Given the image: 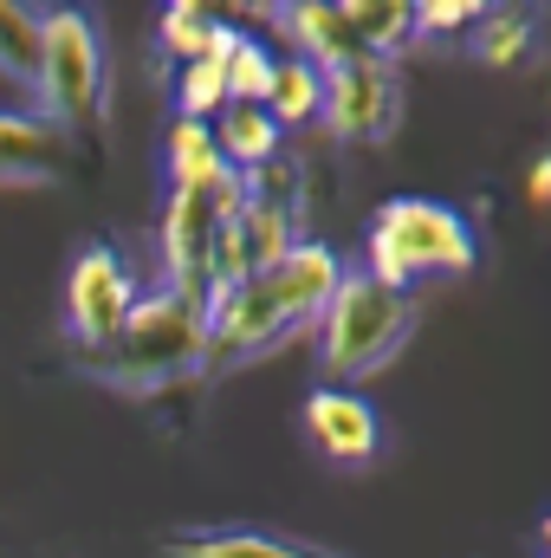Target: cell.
I'll use <instances>...</instances> for the list:
<instances>
[{
	"instance_id": "1",
	"label": "cell",
	"mask_w": 551,
	"mask_h": 558,
	"mask_svg": "<svg viewBox=\"0 0 551 558\" xmlns=\"http://www.w3.org/2000/svg\"><path fill=\"white\" fill-rule=\"evenodd\" d=\"M344 279V260L325 241H298L292 254H279L273 267L247 274L208 305V357H201V384H221L260 357L285 351L292 338H305L318 325V312L331 305Z\"/></svg>"
},
{
	"instance_id": "18",
	"label": "cell",
	"mask_w": 551,
	"mask_h": 558,
	"mask_svg": "<svg viewBox=\"0 0 551 558\" xmlns=\"http://www.w3.org/2000/svg\"><path fill=\"white\" fill-rule=\"evenodd\" d=\"M532 39H539L532 13H500V7H487V20L474 26V59L493 65V72H513V65H526Z\"/></svg>"
},
{
	"instance_id": "11",
	"label": "cell",
	"mask_w": 551,
	"mask_h": 558,
	"mask_svg": "<svg viewBox=\"0 0 551 558\" xmlns=\"http://www.w3.org/2000/svg\"><path fill=\"white\" fill-rule=\"evenodd\" d=\"M208 131H215V149H221V162H228L234 175H260V169H273L279 149H285V131H279L260 105H228Z\"/></svg>"
},
{
	"instance_id": "19",
	"label": "cell",
	"mask_w": 551,
	"mask_h": 558,
	"mask_svg": "<svg viewBox=\"0 0 551 558\" xmlns=\"http://www.w3.org/2000/svg\"><path fill=\"white\" fill-rule=\"evenodd\" d=\"M267 78H273V52L254 33H234V46H228V105H260Z\"/></svg>"
},
{
	"instance_id": "3",
	"label": "cell",
	"mask_w": 551,
	"mask_h": 558,
	"mask_svg": "<svg viewBox=\"0 0 551 558\" xmlns=\"http://www.w3.org/2000/svg\"><path fill=\"white\" fill-rule=\"evenodd\" d=\"M33 111L72 149L105 143V124H111V46L98 33V13H85V7H46Z\"/></svg>"
},
{
	"instance_id": "6",
	"label": "cell",
	"mask_w": 551,
	"mask_h": 558,
	"mask_svg": "<svg viewBox=\"0 0 551 558\" xmlns=\"http://www.w3.org/2000/svg\"><path fill=\"white\" fill-rule=\"evenodd\" d=\"M403 118V72L390 59H338L318 72V124L338 143H390Z\"/></svg>"
},
{
	"instance_id": "21",
	"label": "cell",
	"mask_w": 551,
	"mask_h": 558,
	"mask_svg": "<svg viewBox=\"0 0 551 558\" xmlns=\"http://www.w3.org/2000/svg\"><path fill=\"white\" fill-rule=\"evenodd\" d=\"M546 195H551V162L539 156V162H532V175H526V202H532V208H546Z\"/></svg>"
},
{
	"instance_id": "2",
	"label": "cell",
	"mask_w": 551,
	"mask_h": 558,
	"mask_svg": "<svg viewBox=\"0 0 551 558\" xmlns=\"http://www.w3.org/2000/svg\"><path fill=\"white\" fill-rule=\"evenodd\" d=\"M201 357H208V305L162 286V292H137L124 331L78 364L118 397H162L201 384Z\"/></svg>"
},
{
	"instance_id": "20",
	"label": "cell",
	"mask_w": 551,
	"mask_h": 558,
	"mask_svg": "<svg viewBox=\"0 0 551 558\" xmlns=\"http://www.w3.org/2000/svg\"><path fill=\"white\" fill-rule=\"evenodd\" d=\"M409 20H415V46H421V39H441V33H467V26H480L487 7H480V0H421V7H409Z\"/></svg>"
},
{
	"instance_id": "4",
	"label": "cell",
	"mask_w": 551,
	"mask_h": 558,
	"mask_svg": "<svg viewBox=\"0 0 551 558\" xmlns=\"http://www.w3.org/2000/svg\"><path fill=\"white\" fill-rule=\"evenodd\" d=\"M415 325H421L415 292H390V286H377L370 274H344L338 292H331V305L311 325L325 390H351V384L390 371L403 357V344L415 338Z\"/></svg>"
},
{
	"instance_id": "7",
	"label": "cell",
	"mask_w": 551,
	"mask_h": 558,
	"mask_svg": "<svg viewBox=\"0 0 551 558\" xmlns=\"http://www.w3.org/2000/svg\"><path fill=\"white\" fill-rule=\"evenodd\" d=\"M241 202V175L234 182H215V189H169V208H162V274L169 292L182 299H201L208 305V267H215V241H221V221L234 215Z\"/></svg>"
},
{
	"instance_id": "12",
	"label": "cell",
	"mask_w": 551,
	"mask_h": 558,
	"mask_svg": "<svg viewBox=\"0 0 551 558\" xmlns=\"http://www.w3.org/2000/svg\"><path fill=\"white\" fill-rule=\"evenodd\" d=\"M169 553L175 558H338L325 546L279 539V533H260V526H195V533H175Z\"/></svg>"
},
{
	"instance_id": "8",
	"label": "cell",
	"mask_w": 551,
	"mask_h": 558,
	"mask_svg": "<svg viewBox=\"0 0 551 558\" xmlns=\"http://www.w3.org/2000/svg\"><path fill=\"white\" fill-rule=\"evenodd\" d=\"M131 305H137V274H131V260H124L111 241H91V247L72 260V274H65V338L78 344V357L105 351V344L124 331Z\"/></svg>"
},
{
	"instance_id": "9",
	"label": "cell",
	"mask_w": 551,
	"mask_h": 558,
	"mask_svg": "<svg viewBox=\"0 0 551 558\" xmlns=\"http://www.w3.org/2000/svg\"><path fill=\"white\" fill-rule=\"evenodd\" d=\"M305 441L331 461V468H370L383 448V422L357 390H311L305 397Z\"/></svg>"
},
{
	"instance_id": "10",
	"label": "cell",
	"mask_w": 551,
	"mask_h": 558,
	"mask_svg": "<svg viewBox=\"0 0 551 558\" xmlns=\"http://www.w3.org/2000/svg\"><path fill=\"white\" fill-rule=\"evenodd\" d=\"M78 149L39 111H0V189H52L65 182Z\"/></svg>"
},
{
	"instance_id": "17",
	"label": "cell",
	"mask_w": 551,
	"mask_h": 558,
	"mask_svg": "<svg viewBox=\"0 0 551 558\" xmlns=\"http://www.w3.org/2000/svg\"><path fill=\"white\" fill-rule=\"evenodd\" d=\"M241 33V26H234ZM234 46V39H228ZM228 46L208 52V59H188L175 65V118H195V124H215L228 111Z\"/></svg>"
},
{
	"instance_id": "13",
	"label": "cell",
	"mask_w": 551,
	"mask_h": 558,
	"mask_svg": "<svg viewBox=\"0 0 551 558\" xmlns=\"http://www.w3.org/2000/svg\"><path fill=\"white\" fill-rule=\"evenodd\" d=\"M156 39H162L169 65H188V59L221 52V46L234 39V26H221V13H215V7H201V0H169V7H162V20H156Z\"/></svg>"
},
{
	"instance_id": "14",
	"label": "cell",
	"mask_w": 551,
	"mask_h": 558,
	"mask_svg": "<svg viewBox=\"0 0 551 558\" xmlns=\"http://www.w3.org/2000/svg\"><path fill=\"white\" fill-rule=\"evenodd\" d=\"M162 162H169V182L175 189H215V182H234V169L221 162L215 131L195 124V118H175L169 137H162Z\"/></svg>"
},
{
	"instance_id": "5",
	"label": "cell",
	"mask_w": 551,
	"mask_h": 558,
	"mask_svg": "<svg viewBox=\"0 0 551 558\" xmlns=\"http://www.w3.org/2000/svg\"><path fill=\"white\" fill-rule=\"evenodd\" d=\"M364 254H370V279L390 286V292H415L421 279H467L480 267L474 221L454 202H434V195L383 202L370 215Z\"/></svg>"
},
{
	"instance_id": "16",
	"label": "cell",
	"mask_w": 551,
	"mask_h": 558,
	"mask_svg": "<svg viewBox=\"0 0 551 558\" xmlns=\"http://www.w3.org/2000/svg\"><path fill=\"white\" fill-rule=\"evenodd\" d=\"M260 111L273 118L279 131H305V124H318V65L311 59H273V78H267V98H260Z\"/></svg>"
},
{
	"instance_id": "15",
	"label": "cell",
	"mask_w": 551,
	"mask_h": 558,
	"mask_svg": "<svg viewBox=\"0 0 551 558\" xmlns=\"http://www.w3.org/2000/svg\"><path fill=\"white\" fill-rule=\"evenodd\" d=\"M39 33H46V7L0 0V85H13L26 98H33V78H39Z\"/></svg>"
}]
</instances>
